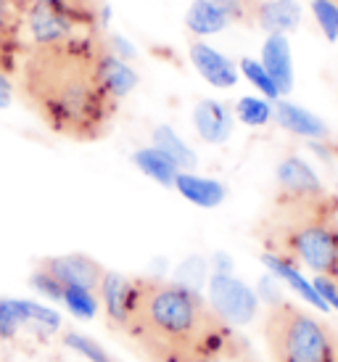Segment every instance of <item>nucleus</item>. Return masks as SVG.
Wrapping results in <instances>:
<instances>
[{"label":"nucleus","mask_w":338,"mask_h":362,"mask_svg":"<svg viewBox=\"0 0 338 362\" xmlns=\"http://www.w3.org/2000/svg\"><path fill=\"white\" fill-rule=\"evenodd\" d=\"M122 331L148 362H238L246 344L196 288L129 278Z\"/></svg>","instance_id":"obj_1"},{"label":"nucleus","mask_w":338,"mask_h":362,"mask_svg":"<svg viewBox=\"0 0 338 362\" xmlns=\"http://www.w3.org/2000/svg\"><path fill=\"white\" fill-rule=\"evenodd\" d=\"M100 42L103 35H80L53 48H27L19 64L21 98L61 138L100 141L120 111L93 71Z\"/></svg>","instance_id":"obj_2"},{"label":"nucleus","mask_w":338,"mask_h":362,"mask_svg":"<svg viewBox=\"0 0 338 362\" xmlns=\"http://www.w3.org/2000/svg\"><path fill=\"white\" fill-rule=\"evenodd\" d=\"M259 238L264 252L338 283V206L330 193L317 199L278 196Z\"/></svg>","instance_id":"obj_3"},{"label":"nucleus","mask_w":338,"mask_h":362,"mask_svg":"<svg viewBox=\"0 0 338 362\" xmlns=\"http://www.w3.org/2000/svg\"><path fill=\"white\" fill-rule=\"evenodd\" d=\"M264 339L272 362H338V333L283 299L269 304Z\"/></svg>","instance_id":"obj_4"},{"label":"nucleus","mask_w":338,"mask_h":362,"mask_svg":"<svg viewBox=\"0 0 338 362\" xmlns=\"http://www.w3.org/2000/svg\"><path fill=\"white\" fill-rule=\"evenodd\" d=\"M80 35H103V32H88L80 24L56 11L45 0H30L24 13V42L27 48H53L61 42L80 37Z\"/></svg>","instance_id":"obj_5"},{"label":"nucleus","mask_w":338,"mask_h":362,"mask_svg":"<svg viewBox=\"0 0 338 362\" xmlns=\"http://www.w3.org/2000/svg\"><path fill=\"white\" fill-rule=\"evenodd\" d=\"M209 304L228 325H246L257 317L259 296L233 272H211Z\"/></svg>","instance_id":"obj_6"},{"label":"nucleus","mask_w":338,"mask_h":362,"mask_svg":"<svg viewBox=\"0 0 338 362\" xmlns=\"http://www.w3.org/2000/svg\"><path fill=\"white\" fill-rule=\"evenodd\" d=\"M30 0H0V71L13 77L27 53L24 13Z\"/></svg>","instance_id":"obj_7"},{"label":"nucleus","mask_w":338,"mask_h":362,"mask_svg":"<svg viewBox=\"0 0 338 362\" xmlns=\"http://www.w3.org/2000/svg\"><path fill=\"white\" fill-rule=\"evenodd\" d=\"M188 59L190 66L199 71L201 80L209 82L211 88L217 90H230L238 85V64L225 56L222 51H217L214 45L204 40H193L188 45Z\"/></svg>","instance_id":"obj_8"},{"label":"nucleus","mask_w":338,"mask_h":362,"mask_svg":"<svg viewBox=\"0 0 338 362\" xmlns=\"http://www.w3.org/2000/svg\"><path fill=\"white\" fill-rule=\"evenodd\" d=\"M42 270H48L61 286H82L98 293V286L103 281V267L88 254H61V257H48L40 262Z\"/></svg>","instance_id":"obj_9"},{"label":"nucleus","mask_w":338,"mask_h":362,"mask_svg":"<svg viewBox=\"0 0 338 362\" xmlns=\"http://www.w3.org/2000/svg\"><path fill=\"white\" fill-rule=\"evenodd\" d=\"M93 71H95L98 85L109 93L114 101L127 98L129 93L140 85V74L135 71V66H132L129 61H122L120 56H114L103 42H100L98 53H95Z\"/></svg>","instance_id":"obj_10"},{"label":"nucleus","mask_w":338,"mask_h":362,"mask_svg":"<svg viewBox=\"0 0 338 362\" xmlns=\"http://www.w3.org/2000/svg\"><path fill=\"white\" fill-rule=\"evenodd\" d=\"M278 196H289V199H317L325 196V188L315 170L309 167L301 156H286L278 164Z\"/></svg>","instance_id":"obj_11"},{"label":"nucleus","mask_w":338,"mask_h":362,"mask_svg":"<svg viewBox=\"0 0 338 362\" xmlns=\"http://www.w3.org/2000/svg\"><path fill=\"white\" fill-rule=\"evenodd\" d=\"M233 122H235L233 109L228 103L214 101V98H204L193 109V127H196L201 141L211 143V146L228 141L233 135Z\"/></svg>","instance_id":"obj_12"},{"label":"nucleus","mask_w":338,"mask_h":362,"mask_svg":"<svg viewBox=\"0 0 338 362\" xmlns=\"http://www.w3.org/2000/svg\"><path fill=\"white\" fill-rule=\"evenodd\" d=\"M272 119L291 135L307 138V141H328V124L317 114L307 111L298 103H291L286 98H278L272 103Z\"/></svg>","instance_id":"obj_13"},{"label":"nucleus","mask_w":338,"mask_h":362,"mask_svg":"<svg viewBox=\"0 0 338 362\" xmlns=\"http://www.w3.org/2000/svg\"><path fill=\"white\" fill-rule=\"evenodd\" d=\"M262 66L267 69L272 82L278 85L280 98L293 90V51L289 35H267L262 42Z\"/></svg>","instance_id":"obj_14"},{"label":"nucleus","mask_w":338,"mask_h":362,"mask_svg":"<svg viewBox=\"0 0 338 362\" xmlns=\"http://www.w3.org/2000/svg\"><path fill=\"white\" fill-rule=\"evenodd\" d=\"M301 3L298 0H259L254 24L267 35H291L301 27Z\"/></svg>","instance_id":"obj_15"},{"label":"nucleus","mask_w":338,"mask_h":362,"mask_svg":"<svg viewBox=\"0 0 338 362\" xmlns=\"http://www.w3.org/2000/svg\"><path fill=\"white\" fill-rule=\"evenodd\" d=\"M175 191L185 199V202L196 204L201 209H214L225 202L228 188L214 177H201L196 172H180L175 180Z\"/></svg>","instance_id":"obj_16"},{"label":"nucleus","mask_w":338,"mask_h":362,"mask_svg":"<svg viewBox=\"0 0 338 362\" xmlns=\"http://www.w3.org/2000/svg\"><path fill=\"white\" fill-rule=\"evenodd\" d=\"M262 262H264V267H267L272 275H275V281H283L286 286H291L293 291L304 299V302H309L312 307H317L320 312H328L330 307L325 302H322V296L317 293V288H315V283L307 281L304 275H301V270H298L293 262L283 259V257H275V254L264 252L262 254Z\"/></svg>","instance_id":"obj_17"},{"label":"nucleus","mask_w":338,"mask_h":362,"mask_svg":"<svg viewBox=\"0 0 338 362\" xmlns=\"http://www.w3.org/2000/svg\"><path fill=\"white\" fill-rule=\"evenodd\" d=\"M233 24L228 13L219 8L214 0H193L185 11V27L193 37H211L225 32Z\"/></svg>","instance_id":"obj_18"},{"label":"nucleus","mask_w":338,"mask_h":362,"mask_svg":"<svg viewBox=\"0 0 338 362\" xmlns=\"http://www.w3.org/2000/svg\"><path fill=\"white\" fill-rule=\"evenodd\" d=\"M132 164L138 167L146 177H151L153 182H159L164 188H175V180H177L180 170L175 161L169 159L167 153L159 151L156 146H143L132 153Z\"/></svg>","instance_id":"obj_19"},{"label":"nucleus","mask_w":338,"mask_h":362,"mask_svg":"<svg viewBox=\"0 0 338 362\" xmlns=\"http://www.w3.org/2000/svg\"><path fill=\"white\" fill-rule=\"evenodd\" d=\"M127 291H129V278L120 275V272H103V281L98 286V299L106 310L111 325H122L124 317V307H127Z\"/></svg>","instance_id":"obj_20"},{"label":"nucleus","mask_w":338,"mask_h":362,"mask_svg":"<svg viewBox=\"0 0 338 362\" xmlns=\"http://www.w3.org/2000/svg\"><path fill=\"white\" fill-rule=\"evenodd\" d=\"M151 146H156L159 151L167 153L182 172H193V167L199 164V156L193 153V148L169 124H159L156 130L151 132Z\"/></svg>","instance_id":"obj_21"},{"label":"nucleus","mask_w":338,"mask_h":362,"mask_svg":"<svg viewBox=\"0 0 338 362\" xmlns=\"http://www.w3.org/2000/svg\"><path fill=\"white\" fill-rule=\"evenodd\" d=\"M56 11L66 13L74 24H80L82 30L88 32H100L98 27V0H45Z\"/></svg>","instance_id":"obj_22"},{"label":"nucleus","mask_w":338,"mask_h":362,"mask_svg":"<svg viewBox=\"0 0 338 362\" xmlns=\"http://www.w3.org/2000/svg\"><path fill=\"white\" fill-rule=\"evenodd\" d=\"M272 103L275 101H267L262 95H243V98L235 101L233 114L246 127H264V124L272 122Z\"/></svg>","instance_id":"obj_23"},{"label":"nucleus","mask_w":338,"mask_h":362,"mask_svg":"<svg viewBox=\"0 0 338 362\" xmlns=\"http://www.w3.org/2000/svg\"><path fill=\"white\" fill-rule=\"evenodd\" d=\"M238 74L249 82L251 88H254L262 98H267V101H278L280 98L278 85L272 82V77L267 74V69L262 66V61L259 59H249V56H246V59H240L238 61Z\"/></svg>","instance_id":"obj_24"},{"label":"nucleus","mask_w":338,"mask_h":362,"mask_svg":"<svg viewBox=\"0 0 338 362\" xmlns=\"http://www.w3.org/2000/svg\"><path fill=\"white\" fill-rule=\"evenodd\" d=\"M61 302L66 304V310H69L74 317H80V320L95 317V312H98V307H100L98 293L90 291V288H82V286H64Z\"/></svg>","instance_id":"obj_25"},{"label":"nucleus","mask_w":338,"mask_h":362,"mask_svg":"<svg viewBox=\"0 0 338 362\" xmlns=\"http://www.w3.org/2000/svg\"><path fill=\"white\" fill-rule=\"evenodd\" d=\"M312 19L328 42H338V0H312Z\"/></svg>","instance_id":"obj_26"},{"label":"nucleus","mask_w":338,"mask_h":362,"mask_svg":"<svg viewBox=\"0 0 338 362\" xmlns=\"http://www.w3.org/2000/svg\"><path fill=\"white\" fill-rule=\"evenodd\" d=\"M61 341H64V346H69V349H74V352H80L82 357L90 362H114L100 344H95L93 339L82 336V333L66 331L64 336H61Z\"/></svg>","instance_id":"obj_27"},{"label":"nucleus","mask_w":338,"mask_h":362,"mask_svg":"<svg viewBox=\"0 0 338 362\" xmlns=\"http://www.w3.org/2000/svg\"><path fill=\"white\" fill-rule=\"evenodd\" d=\"M16 304H19L21 320L24 322H37V325H45L48 331H59V312H53L50 307H42L37 302H24V299H16Z\"/></svg>","instance_id":"obj_28"},{"label":"nucleus","mask_w":338,"mask_h":362,"mask_svg":"<svg viewBox=\"0 0 338 362\" xmlns=\"http://www.w3.org/2000/svg\"><path fill=\"white\" fill-rule=\"evenodd\" d=\"M21 325H24V320H21L16 299H0V339H6V341L16 339Z\"/></svg>","instance_id":"obj_29"},{"label":"nucleus","mask_w":338,"mask_h":362,"mask_svg":"<svg viewBox=\"0 0 338 362\" xmlns=\"http://www.w3.org/2000/svg\"><path fill=\"white\" fill-rule=\"evenodd\" d=\"M214 3L228 13L230 21H238V24H254V13H257L259 0H214Z\"/></svg>","instance_id":"obj_30"},{"label":"nucleus","mask_w":338,"mask_h":362,"mask_svg":"<svg viewBox=\"0 0 338 362\" xmlns=\"http://www.w3.org/2000/svg\"><path fill=\"white\" fill-rule=\"evenodd\" d=\"M32 288L35 291H40L42 296H48V299H56V302H61V293H64V286H61L53 275H50L48 270H42V267H37V270L32 272Z\"/></svg>","instance_id":"obj_31"},{"label":"nucleus","mask_w":338,"mask_h":362,"mask_svg":"<svg viewBox=\"0 0 338 362\" xmlns=\"http://www.w3.org/2000/svg\"><path fill=\"white\" fill-rule=\"evenodd\" d=\"M103 45L109 48L114 56H120L122 61H132L138 59V48L132 45V40H127V37H122V35H111V32H103Z\"/></svg>","instance_id":"obj_32"},{"label":"nucleus","mask_w":338,"mask_h":362,"mask_svg":"<svg viewBox=\"0 0 338 362\" xmlns=\"http://www.w3.org/2000/svg\"><path fill=\"white\" fill-rule=\"evenodd\" d=\"M315 288H317V293L322 296V302L328 304L330 310L338 312V283L333 281V278H325V275H317L315 278Z\"/></svg>","instance_id":"obj_33"},{"label":"nucleus","mask_w":338,"mask_h":362,"mask_svg":"<svg viewBox=\"0 0 338 362\" xmlns=\"http://www.w3.org/2000/svg\"><path fill=\"white\" fill-rule=\"evenodd\" d=\"M13 93H16V88H13L11 77L0 71V109H8L11 103H13Z\"/></svg>","instance_id":"obj_34"},{"label":"nucleus","mask_w":338,"mask_h":362,"mask_svg":"<svg viewBox=\"0 0 338 362\" xmlns=\"http://www.w3.org/2000/svg\"><path fill=\"white\" fill-rule=\"evenodd\" d=\"M333 196V202H336V206H338V188H336V193H330Z\"/></svg>","instance_id":"obj_35"},{"label":"nucleus","mask_w":338,"mask_h":362,"mask_svg":"<svg viewBox=\"0 0 338 362\" xmlns=\"http://www.w3.org/2000/svg\"><path fill=\"white\" fill-rule=\"evenodd\" d=\"M209 362H228V360H209Z\"/></svg>","instance_id":"obj_36"}]
</instances>
